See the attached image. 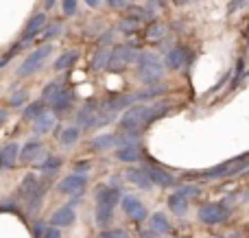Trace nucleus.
Instances as JSON below:
<instances>
[{
  "mask_svg": "<svg viewBox=\"0 0 249 238\" xmlns=\"http://www.w3.org/2000/svg\"><path fill=\"white\" fill-rule=\"evenodd\" d=\"M109 55H112V51H109V48H99V51L94 52V57H92V70H103V68H107Z\"/></svg>",
  "mask_w": 249,
  "mask_h": 238,
  "instance_id": "30",
  "label": "nucleus"
},
{
  "mask_svg": "<svg viewBox=\"0 0 249 238\" xmlns=\"http://www.w3.org/2000/svg\"><path fill=\"white\" fill-rule=\"evenodd\" d=\"M247 166H249V164H247L245 160H230V162L216 164V166H212V169H206V170H195V173H190V177L214 182V179H221V177H232V175H236V173H241V170H245Z\"/></svg>",
  "mask_w": 249,
  "mask_h": 238,
  "instance_id": "3",
  "label": "nucleus"
},
{
  "mask_svg": "<svg viewBox=\"0 0 249 238\" xmlns=\"http://www.w3.org/2000/svg\"><path fill=\"white\" fill-rule=\"evenodd\" d=\"M243 4H247V0H232V2L228 4V13H236V11H241Z\"/></svg>",
  "mask_w": 249,
  "mask_h": 238,
  "instance_id": "43",
  "label": "nucleus"
},
{
  "mask_svg": "<svg viewBox=\"0 0 249 238\" xmlns=\"http://www.w3.org/2000/svg\"><path fill=\"white\" fill-rule=\"evenodd\" d=\"M7 118H9V112H7V109H0V127L7 122Z\"/></svg>",
  "mask_w": 249,
  "mask_h": 238,
  "instance_id": "47",
  "label": "nucleus"
},
{
  "mask_svg": "<svg viewBox=\"0 0 249 238\" xmlns=\"http://www.w3.org/2000/svg\"><path fill=\"white\" fill-rule=\"evenodd\" d=\"M79 138H81V129H79L77 125L74 127H64L61 134H59V144L64 149H70V147H74V144L79 142Z\"/></svg>",
  "mask_w": 249,
  "mask_h": 238,
  "instance_id": "20",
  "label": "nucleus"
},
{
  "mask_svg": "<svg viewBox=\"0 0 249 238\" xmlns=\"http://www.w3.org/2000/svg\"><path fill=\"white\" fill-rule=\"evenodd\" d=\"M121 204V190L116 186H99L96 188V205H107V208H116Z\"/></svg>",
  "mask_w": 249,
  "mask_h": 238,
  "instance_id": "12",
  "label": "nucleus"
},
{
  "mask_svg": "<svg viewBox=\"0 0 249 238\" xmlns=\"http://www.w3.org/2000/svg\"><path fill=\"white\" fill-rule=\"evenodd\" d=\"M90 147L94 151H107V149L116 147V134H103L90 140Z\"/></svg>",
  "mask_w": 249,
  "mask_h": 238,
  "instance_id": "22",
  "label": "nucleus"
},
{
  "mask_svg": "<svg viewBox=\"0 0 249 238\" xmlns=\"http://www.w3.org/2000/svg\"><path fill=\"white\" fill-rule=\"evenodd\" d=\"M81 197H83V192H77V195H72V199H70V208H74V205H79L81 204Z\"/></svg>",
  "mask_w": 249,
  "mask_h": 238,
  "instance_id": "46",
  "label": "nucleus"
},
{
  "mask_svg": "<svg viewBox=\"0 0 249 238\" xmlns=\"http://www.w3.org/2000/svg\"><path fill=\"white\" fill-rule=\"evenodd\" d=\"M179 2H190V0H179Z\"/></svg>",
  "mask_w": 249,
  "mask_h": 238,
  "instance_id": "52",
  "label": "nucleus"
},
{
  "mask_svg": "<svg viewBox=\"0 0 249 238\" xmlns=\"http://www.w3.org/2000/svg\"><path fill=\"white\" fill-rule=\"evenodd\" d=\"M138 81L146 87L158 85L164 77V64L155 52H138Z\"/></svg>",
  "mask_w": 249,
  "mask_h": 238,
  "instance_id": "2",
  "label": "nucleus"
},
{
  "mask_svg": "<svg viewBox=\"0 0 249 238\" xmlns=\"http://www.w3.org/2000/svg\"><path fill=\"white\" fill-rule=\"evenodd\" d=\"M107 4H109L112 9H127V7H129L127 0H107Z\"/></svg>",
  "mask_w": 249,
  "mask_h": 238,
  "instance_id": "44",
  "label": "nucleus"
},
{
  "mask_svg": "<svg viewBox=\"0 0 249 238\" xmlns=\"http://www.w3.org/2000/svg\"><path fill=\"white\" fill-rule=\"evenodd\" d=\"M138 59V52L133 51L129 44H118L112 48V55H109V64L107 68H112L114 72H121L124 66H129L131 61Z\"/></svg>",
  "mask_w": 249,
  "mask_h": 238,
  "instance_id": "6",
  "label": "nucleus"
},
{
  "mask_svg": "<svg viewBox=\"0 0 249 238\" xmlns=\"http://www.w3.org/2000/svg\"><path fill=\"white\" fill-rule=\"evenodd\" d=\"M86 4H88V7H92V9H96L101 4V0H86Z\"/></svg>",
  "mask_w": 249,
  "mask_h": 238,
  "instance_id": "49",
  "label": "nucleus"
},
{
  "mask_svg": "<svg viewBox=\"0 0 249 238\" xmlns=\"http://www.w3.org/2000/svg\"><path fill=\"white\" fill-rule=\"evenodd\" d=\"M72 103H74V92L72 90H66V87H64V90H61V94L51 103L53 114H55V116H61V114L70 112V109H72Z\"/></svg>",
  "mask_w": 249,
  "mask_h": 238,
  "instance_id": "14",
  "label": "nucleus"
},
{
  "mask_svg": "<svg viewBox=\"0 0 249 238\" xmlns=\"http://www.w3.org/2000/svg\"><path fill=\"white\" fill-rule=\"evenodd\" d=\"M46 22H48V17H46V13H44V11L35 13V16L29 20V24L24 26V31H22V35H20V46H26L31 39L37 37V35L42 33L44 29H46Z\"/></svg>",
  "mask_w": 249,
  "mask_h": 238,
  "instance_id": "7",
  "label": "nucleus"
},
{
  "mask_svg": "<svg viewBox=\"0 0 249 238\" xmlns=\"http://www.w3.org/2000/svg\"><path fill=\"white\" fill-rule=\"evenodd\" d=\"M186 57H188L186 48L175 46V48H171V51L166 52V57H164V64H166L171 70H179L181 66L186 64Z\"/></svg>",
  "mask_w": 249,
  "mask_h": 238,
  "instance_id": "17",
  "label": "nucleus"
},
{
  "mask_svg": "<svg viewBox=\"0 0 249 238\" xmlns=\"http://www.w3.org/2000/svg\"><path fill=\"white\" fill-rule=\"evenodd\" d=\"M140 238H158V234H155V232H151V230L149 232L144 230V232H140Z\"/></svg>",
  "mask_w": 249,
  "mask_h": 238,
  "instance_id": "48",
  "label": "nucleus"
},
{
  "mask_svg": "<svg viewBox=\"0 0 249 238\" xmlns=\"http://www.w3.org/2000/svg\"><path fill=\"white\" fill-rule=\"evenodd\" d=\"M0 212H13V214L20 212V205H18L16 197H13V199H11V197H7V199L0 201Z\"/></svg>",
  "mask_w": 249,
  "mask_h": 238,
  "instance_id": "33",
  "label": "nucleus"
},
{
  "mask_svg": "<svg viewBox=\"0 0 249 238\" xmlns=\"http://www.w3.org/2000/svg\"><path fill=\"white\" fill-rule=\"evenodd\" d=\"M44 112H46V103H44V101H33V103H29L24 107V112H22V118H24V120H33L35 122Z\"/></svg>",
  "mask_w": 249,
  "mask_h": 238,
  "instance_id": "23",
  "label": "nucleus"
},
{
  "mask_svg": "<svg viewBox=\"0 0 249 238\" xmlns=\"http://www.w3.org/2000/svg\"><path fill=\"white\" fill-rule=\"evenodd\" d=\"M39 186V177L35 173H26L24 175V179H22V184H20V188H18V192H16V199L18 201H26L31 195L35 192V188Z\"/></svg>",
  "mask_w": 249,
  "mask_h": 238,
  "instance_id": "15",
  "label": "nucleus"
},
{
  "mask_svg": "<svg viewBox=\"0 0 249 238\" xmlns=\"http://www.w3.org/2000/svg\"><path fill=\"white\" fill-rule=\"evenodd\" d=\"M166 105H131L124 109L121 116V131H129V134H140L142 129L151 125L153 120H158L162 114H166Z\"/></svg>",
  "mask_w": 249,
  "mask_h": 238,
  "instance_id": "1",
  "label": "nucleus"
},
{
  "mask_svg": "<svg viewBox=\"0 0 249 238\" xmlns=\"http://www.w3.org/2000/svg\"><path fill=\"white\" fill-rule=\"evenodd\" d=\"M46 230H48V227H46V223H44V221H35V225H33V238H42Z\"/></svg>",
  "mask_w": 249,
  "mask_h": 238,
  "instance_id": "39",
  "label": "nucleus"
},
{
  "mask_svg": "<svg viewBox=\"0 0 249 238\" xmlns=\"http://www.w3.org/2000/svg\"><path fill=\"white\" fill-rule=\"evenodd\" d=\"M112 39H114V31H105V33L99 37L101 48H107V44H112Z\"/></svg>",
  "mask_w": 249,
  "mask_h": 238,
  "instance_id": "42",
  "label": "nucleus"
},
{
  "mask_svg": "<svg viewBox=\"0 0 249 238\" xmlns=\"http://www.w3.org/2000/svg\"><path fill=\"white\" fill-rule=\"evenodd\" d=\"M59 33H61V24H59V22H55V24H53V26H48V29L44 31V39H46V42H48V39L57 37V35H59Z\"/></svg>",
  "mask_w": 249,
  "mask_h": 238,
  "instance_id": "36",
  "label": "nucleus"
},
{
  "mask_svg": "<svg viewBox=\"0 0 249 238\" xmlns=\"http://www.w3.org/2000/svg\"><path fill=\"white\" fill-rule=\"evenodd\" d=\"M4 166H2V151H0V170H2Z\"/></svg>",
  "mask_w": 249,
  "mask_h": 238,
  "instance_id": "51",
  "label": "nucleus"
},
{
  "mask_svg": "<svg viewBox=\"0 0 249 238\" xmlns=\"http://www.w3.org/2000/svg\"><path fill=\"white\" fill-rule=\"evenodd\" d=\"M166 92V87L164 85H151V87H146V90H142V92H136L133 94V103H138V101H151V99H158L160 94H164Z\"/></svg>",
  "mask_w": 249,
  "mask_h": 238,
  "instance_id": "27",
  "label": "nucleus"
},
{
  "mask_svg": "<svg viewBox=\"0 0 249 238\" xmlns=\"http://www.w3.org/2000/svg\"><path fill=\"white\" fill-rule=\"evenodd\" d=\"M77 59H79V52H77V51L64 52V55H61L59 59L55 61V70H66V68H70V66H72Z\"/></svg>",
  "mask_w": 249,
  "mask_h": 238,
  "instance_id": "31",
  "label": "nucleus"
},
{
  "mask_svg": "<svg viewBox=\"0 0 249 238\" xmlns=\"http://www.w3.org/2000/svg\"><path fill=\"white\" fill-rule=\"evenodd\" d=\"M0 151H2V166L4 169H16L18 160H20V144L9 142V144H4Z\"/></svg>",
  "mask_w": 249,
  "mask_h": 238,
  "instance_id": "18",
  "label": "nucleus"
},
{
  "mask_svg": "<svg viewBox=\"0 0 249 238\" xmlns=\"http://www.w3.org/2000/svg\"><path fill=\"white\" fill-rule=\"evenodd\" d=\"M149 230L155 232L158 236L171 234V221H168V217H164V212H155L149 217Z\"/></svg>",
  "mask_w": 249,
  "mask_h": 238,
  "instance_id": "16",
  "label": "nucleus"
},
{
  "mask_svg": "<svg viewBox=\"0 0 249 238\" xmlns=\"http://www.w3.org/2000/svg\"><path fill=\"white\" fill-rule=\"evenodd\" d=\"M51 52H53L51 44H44V46H39L37 51H33L24 61H22V66L18 68L16 74H18V77H31L33 72H37V70L42 68L44 61H46V57H51Z\"/></svg>",
  "mask_w": 249,
  "mask_h": 238,
  "instance_id": "4",
  "label": "nucleus"
},
{
  "mask_svg": "<svg viewBox=\"0 0 249 238\" xmlns=\"http://www.w3.org/2000/svg\"><path fill=\"white\" fill-rule=\"evenodd\" d=\"M124 177H127L129 182L133 184V186L142 188V190H149V188L153 186L144 169H127V173H124Z\"/></svg>",
  "mask_w": 249,
  "mask_h": 238,
  "instance_id": "19",
  "label": "nucleus"
},
{
  "mask_svg": "<svg viewBox=\"0 0 249 238\" xmlns=\"http://www.w3.org/2000/svg\"><path fill=\"white\" fill-rule=\"evenodd\" d=\"M61 7H64L66 16H74L77 13V0H61Z\"/></svg>",
  "mask_w": 249,
  "mask_h": 238,
  "instance_id": "38",
  "label": "nucleus"
},
{
  "mask_svg": "<svg viewBox=\"0 0 249 238\" xmlns=\"http://www.w3.org/2000/svg\"><path fill=\"white\" fill-rule=\"evenodd\" d=\"M140 157H142V153H140L138 147H123V149L116 151V160L124 162V164H136Z\"/></svg>",
  "mask_w": 249,
  "mask_h": 238,
  "instance_id": "24",
  "label": "nucleus"
},
{
  "mask_svg": "<svg viewBox=\"0 0 249 238\" xmlns=\"http://www.w3.org/2000/svg\"><path fill=\"white\" fill-rule=\"evenodd\" d=\"M55 127V114L53 112H44L42 116L37 118V120L33 122V131H35V136H44V134H48V131Z\"/></svg>",
  "mask_w": 249,
  "mask_h": 238,
  "instance_id": "21",
  "label": "nucleus"
},
{
  "mask_svg": "<svg viewBox=\"0 0 249 238\" xmlns=\"http://www.w3.org/2000/svg\"><path fill=\"white\" fill-rule=\"evenodd\" d=\"M74 221H77V212H74V208H70V205H61L59 210H55V212H53L51 227H57V230H61V227L74 225Z\"/></svg>",
  "mask_w": 249,
  "mask_h": 238,
  "instance_id": "11",
  "label": "nucleus"
},
{
  "mask_svg": "<svg viewBox=\"0 0 249 238\" xmlns=\"http://www.w3.org/2000/svg\"><path fill=\"white\" fill-rule=\"evenodd\" d=\"M24 101H26V92L20 90V92H16V94L9 99V105H13V107H20V105H24Z\"/></svg>",
  "mask_w": 249,
  "mask_h": 238,
  "instance_id": "37",
  "label": "nucleus"
},
{
  "mask_svg": "<svg viewBox=\"0 0 249 238\" xmlns=\"http://www.w3.org/2000/svg\"><path fill=\"white\" fill-rule=\"evenodd\" d=\"M144 170H146V175H149V179H151V184L153 186H162V188H171V186H175V177H173L171 173H166L164 169H158V166H144Z\"/></svg>",
  "mask_w": 249,
  "mask_h": 238,
  "instance_id": "13",
  "label": "nucleus"
},
{
  "mask_svg": "<svg viewBox=\"0 0 249 238\" xmlns=\"http://www.w3.org/2000/svg\"><path fill=\"white\" fill-rule=\"evenodd\" d=\"M164 24H151L149 29H146V37L149 39H160V37H164Z\"/></svg>",
  "mask_w": 249,
  "mask_h": 238,
  "instance_id": "35",
  "label": "nucleus"
},
{
  "mask_svg": "<svg viewBox=\"0 0 249 238\" xmlns=\"http://www.w3.org/2000/svg\"><path fill=\"white\" fill-rule=\"evenodd\" d=\"M61 164H64V160H61L59 155H48L42 164H37V169L42 170L44 175H53V173H57V170L61 169Z\"/></svg>",
  "mask_w": 249,
  "mask_h": 238,
  "instance_id": "28",
  "label": "nucleus"
},
{
  "mask_svg": "<svg viewBox=\"0 0 249 238\" xmlns=\"http://www.w3.org/2000/svg\"><path fill=\"white\" fill-rule=\"evenodd\" d=\"M121 208H123V212L131 219V221H144V219L149 217V212H146V208L142 205V201L138 199V197H133V195L121 197Z\"/></svg>",
  "mask_w": 249,
  "mask_h": 238,
  "instance_id": "8",
  "label": "nucleus"
},
{
  "mask_svg": "<svg viewBox=\"0 0 249 238\" xmlns=\"http://www.w3.org/2000/svg\"><path fill=\"white\" fill-rule=\"evenodd\" d=\"M230 217V208H225L223 204H203L197 210V219L203 225H219L225 223Z\"/></svg>",
  "mask_w": 249,
  "mask_h": 238,
  "instance_id": "5",
  "label": "nucleus"
},
{
  "mask_svg": "<svg viewBox=\"0 0 249 238\" xmlns=\"http://www.w3.org/2000/svg\"><path fill=\"white\" fill-rule=\"evenodd\" d=\"M168 210H171L175 217H184L188 212V199H181L177 195H171L168 197Z\"/></svg>",
  "mask_w": 249,
  "mask_h": 238,
  "instance_id": "29",
  "label": "nucleus"
},
{
  "mask_svg": "<svg viewBox=\"0 0 249 238\" xmlns=\"http://www.w3.org/2000/svg\"><path fill=\"white\" fill-rule=\"evenodd\" d=\"M177 197H181V199H190V197H199L201 195V188L199 186H179L177 188V192H175Z\"/></svg>",
  "mask_w": 249,
  "mask_h": 238,
  "instance_id": "32",
  "label": "nucleus"
},
{
  "mask_svg": "<svg viewBox=\"0 0 249 238\" xmlns=\"http://www.w3.org/2000/svg\"><path fill=\"white\" fill-rule=\"evenodd\" d=\"M88 170H90V162H88V160H81V162H77V164H74V173H77V175H86Z\"/></svg>",
  "mask_w": 249,
  "mask_h": 238,
  "instance_id": "41",
  "label": "nucleus"
},
{
  "mask_svg": "<svg viewBox=\"0 0 249 238\" xmlns=\"http://www.w3.org/2000/svg\"><path fill=\"white\" fill-rule=\"evenodd\" d=\"M61 90H64V81H61V79H55V81H51L42 90V101L44 103H53V101L61 94Z\"/></svg>",
  "mask_w": 249,
  "mask_h": 238,
  "instance_id": "25",
  "label": "nucleus"
},
{
  "mask_svg": "<svg viewBox=\"0 0 249 238\" xmlns=\"http://www.w3.org/2000/svg\"><path fill=\"white\" fill-rule=\"evenodd\" d=\"M99 238H129V234L124 230H114V232H103Z\"/></svg>",
  "mask_w": 249,
  "mask_h": 238,
  "instance_id": "40",
  "label": "nucleus"
},
{
  "mask_svg": "<svg viewBox=\"0 0 249 238\" xmlns=\"http://www.w3.org/2000/svg\"><path fill=\"white\" fill-rule=\"evenodd\" d=\"M42 238H61V232L57 230V227H48V230L44 232Z\"/></svg>",
  "mask_w": 249,
  "mask_h": 238,
  "instance_id": "45",
  "label": "nucleus"
},
{
  "mask_svg": "<svg viewBox=\"0 0 249 238\" xmlns=\"http://www.w3.org/2000/svg\"><path fill=\"white\" fill-rule=\"evenodd\" d=\"M88 184V177L86 175H68V177H64L59 182V186H57V190L61 192V195H77V192H83V188H86Z\"/></svg>",
  "mask_w": 249,
  "mask_h": 238,
  "instance_id": "10",
  "label": "nucleus"
},
{
  "mask_svg": "<svg viewBox=\"0 0 249 238\" xmlns=\"http://www.w3.org/2000/svg\"><path fill=\"white\" fill-rule=\"evenodd\" d=\"M118 29L123 31V33H136L138 29H140V22L133 20V17H124V20L121 22V26Z\"/></svg>",
  "mask_w": 249,
  "mask_h": 238,
  "instance_id": "34",
  "label": "nucleus"
},
{
  "mask_svg": "<svg viewBox=\"0 0 249 238\" xmlns=\"http://www.w3.org/2000/svg\"><path fill=\"white\" fill-rule=\"evenodd\" d=\"M114 219V208H107V205H96L94 210V221L99 227H107Z\"/></svg>",
  "mask_w": 249,
  "mask_h": 238,
  "instance_id": "26",
  "label": "nucleus"
},
{
  "mask_svg": "<svg viewBox=\"0 0 249 238\" xmlns=\"http://www.w3.org/2000/svg\"><path fill=\"white\" fill-rule=\"evenodd\" d=\"M53 4H55V0H46V4H44V7H46V9H53Z\"/></svg>",
  "mask_w": 249,
  "mask_h": 238,
  "instance_id": "50",
  "label": "nucleus"
},
{
  "mask_svg": "<svg viewBox=\"0 0 249 238\" xmlns=\"http://www.w3.org/2000/svg\"><path fill=\"white\" fill-rule=\"evenodd\" d=\"M96 120H99V103L88 101L77 114V127L79 129H94Z\"/></svg>",
  "mask_w": 249,
  "mask_h": 238,
  "instance_id": "9",
  "label": "nucleus"
}]
</instances>
